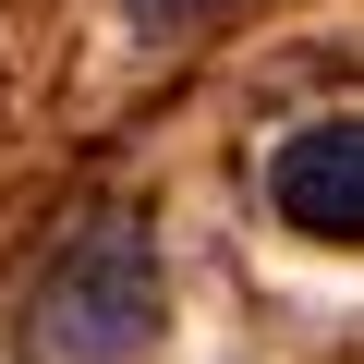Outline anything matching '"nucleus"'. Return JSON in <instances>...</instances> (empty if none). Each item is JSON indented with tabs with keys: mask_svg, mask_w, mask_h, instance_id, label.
Masks as SVG:
<instances>
[{
	"mask_svg": "<svg viewBox=\"0 0 364 364\" xmlns=\"http://www.w3.org/2000/svg\"><path fill=\"white\" fill-rule=\"evenodd\" d=\"M146 328H158V243H146V219H85L49 255L37 340L61 364H122V352H146Z\"/></svg>",
	"mask_w": 364,
	"mask_h": 364,
	"instance_id": "1",
	"label": "nucleus"
},
{
	"mask_svg": "<svg viewBox=\"0 0 364 364\" xmlns=\"http://www.w3.org/2000/svg\"><path fill=\"white\" fill-rule=\"evenodd\" d=\"M267 207L291 231H328V243H364V109L340 122H291L267 146Z\"/></svg>",
	"mask_w": 364,
	"mask_h": 364,
	"instance_id": "2",
	"label": "nucleus"
},
{
	"mask_svg": "<svg viewBox=\"0 0 364 364\" xmlns=\"http://www.w3.org/2000/svg\"><path fill=\"white\" fill-rule=\"evenodd\" d=\"M134 13H158V25H182V13H207V0H134Z\"/></svg>",
	"mask_w": 364,
	"mask_h": 364,
	"instance_id": "3",
	"label": "nucleus"
}]
</instances>
